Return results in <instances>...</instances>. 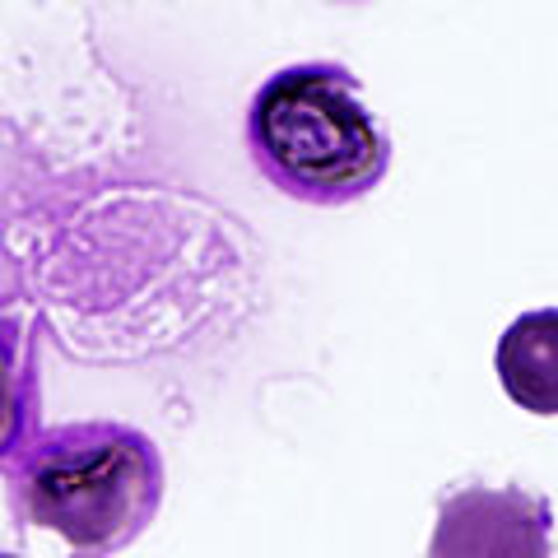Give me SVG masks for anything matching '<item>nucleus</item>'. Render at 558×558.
Segmentation results:
<instances>
[{
    "mask_svg": "<svg viewBox=\"0 0 558 558\" xmlns=\"http://www.w3.org/2000/svg\"><path fill=\"white\" fill-rule=\"evenodd\" d=\"M14 526L51 531L70 558H112L159 517L163 457L112 418L38 428L5 465Z\"/></svg>",
    "mask_w": 558,
    "mask_h": 558,
    "instance_id": "obj_1",
    "label": "nucleus"
},
{
    "mask_svg": "<svg viewBox=\"0 0 558 558\" xmlns=\"http://www.w3.org/2000/svg\"><path fill=\"white\" fill-rule=\"evenodd\" d=\"M247 149L260 178L303 205L363 201L391 168V140L363 102L359 75L336 61L275 70L252 94Z\"/></svg>",
    "mask_w": 558,
    "mask_h": 558,
    "instance_id": "obj_2",
    "label": "nucleus"
},
{
    "mask_svg": "<svg viewBox=\"0 0 558 558\" xmlns=\"http://www.w3.org/2000/svg\"><path fill=\"white\" fill-rule=\"evenodd\" d=\"M424 558H554V508L517 484L447 488Z\"/></svg>",
    "mask_w": 558,
    "mask_h": 558,
    "instance_id": "obj_3",
    "label": "nucleus"
},
{
    "mask_svg": "<svg viewBox=\"0 0 558 558\" xmlns=\"http://www.w3.org/2000/svg\"><path fill=\"white\" fill-rule=\"evenodd\" d=\"M43 428L38 322L0 299V470Z\"/></svg>",
    "mask_w": 558,
    "mask_h": 558,
    "instance_id": "obj_4",
    "label": "nucleus"
},
{
    "mask_svg": "<svg viewBox=\"0 0 558 558\" xmlns=\"http://www.w3.org/2000/svg\"><path fill=\"white\" fill-rule=\"evenodd\" d=\"M498 381L521 410L531 414H558V307L521 312L502 330L494 354Z\"/></svg>",
    "mask_w": 558,
    "mask_h": 558,
    "instance_id": "obj_5",
    "label": "nucleus"
},
{
    "mask_svg": "<svg viewBox=\"0 0 558 558\" xmlns=\"http://www.w3.org/2000/svg\"><path fill=\"white\" fill-rule=\"evenodd\" d=\"M0 558H20V554H5V549H0Z\"/></svg>",
    "mask_w": 558,
    "mask_h": 558,
    "instance_id": "obj_6",
    "label": "nucleus"
}]
</instances>
